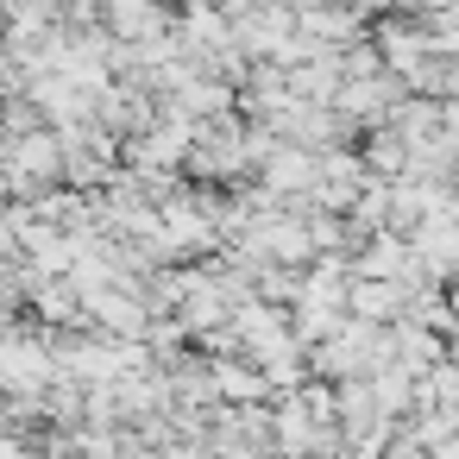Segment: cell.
I'll return each instance as SVG.
<instances>
[{
	"label": "cell",
	"instance_id": "6da1fadb",
	"mask_svg": "<svg viewBox=\"0 0 459 459\" xmlns=\"http://www.w3.org/2000/svg\"><path fill=\"white\" fill-rule=\"evenodd\" d=\"M114 32H120L126 45H158V39L170 32L164 0H114Z\"/></svg>",
	"mask_w": 459,
	"mask_h": 459
},
{
	"label": "cell",
	"instance_id": "7a4b0ae2",
	"mask_svg": "<svg viewBox=\"0 0 459 459\" xmlns=\"http://www.w3.org/2000/svg\"><path fill=\"white\" fill-rule=\"evenodd\" d=\"M271 390V377L264 371H252V352H246V365L239 359H227V365H214V396H233V403H252V396H264Z\"/></svg>",
	"mask_w": 459,
	"mask_h": 459
},
{
	"label": "cell",
	"instance_id": "3957f363",
	"mask_svg": "<svg viewBox=\"0 0 459 459\" xmlns=\"http://www.w3.org/2000/svg\"><path fill=\"white\" fill-rule=\"evenodd\" d=\"M384 308H396V290H384V283H365V290H352V315L377 321Z\"/></svg>",
	"mask_w": 459,
	"mask_h": 459
}]
</instances>
